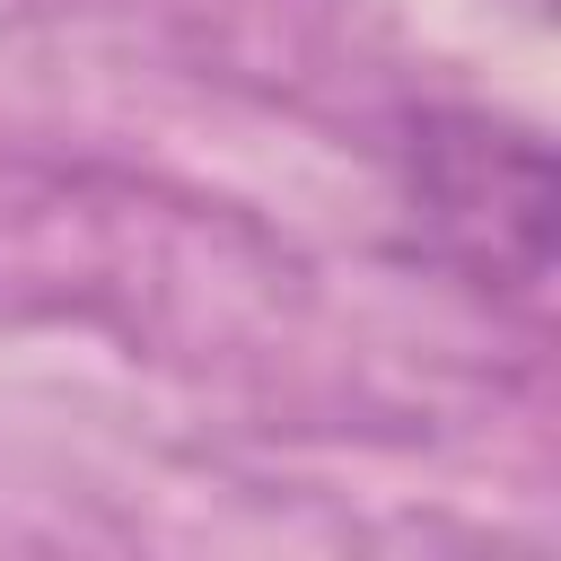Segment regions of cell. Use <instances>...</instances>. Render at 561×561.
Returning <instances> with one entry per match:
<instances>
[{"label": "cell", "mask_w": 561, "mask_h": 561, "mask_svg": "<svg viewBox=\"0 0 561 561\" xmlns=\"http://www.w3.org/2000/svg\"><path fill=\"white\" fill-rule=\"evenodd\" d=\"M412 210L430 245L500 289L543 298L552 272V158L526 123L500 114H421L412 123Z\"/></svg>", "instance_id": "6da1fadb"}]
</instances>
